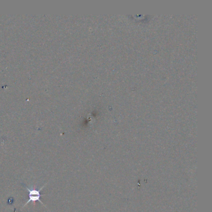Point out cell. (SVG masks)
<instances>
[{
  "label": "cell",
  "mask_w": 212,
  "mask_h": 212,
  "mask_svg": "<svg viewBox=\"0 0 212 212\" xmlns=\"http://www.w3.org/2000/svg\"><path fill=\"white\" fill-rule=\"evenodd\" d=\"M45 185H46V184H45L43 187H41L40 189L36 190V189H29V188L28 187H27L26 185H24V187L28 190V192H29V200H28V202H27L26 203H25L23 207H24L25 206L27 205L28 204V203H30V202H32V203H34H34H35L36 202H40V203H42V204L44 206V203H42V202L41 200H40V197H41L42 196H44V194H43V195L41 194V193H40V191H41V190H42V189L44 188V187Z\"/></svg>",
  "instance_id": "6da1fadb"
}]
</instances>
